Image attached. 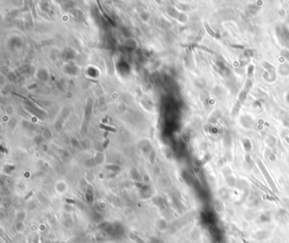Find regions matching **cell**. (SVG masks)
Wrapping results in <instances>:
<instances>
[{
  "label": "cell",
  "instance_id": "3",
  "mask_svg": "<svg viewBox=\"0 0 289 243\" xmlns=\"http://www.w3.org/2000/svg\"><path fill=\"white\" fill-rule=\"evenodd\" d=\"M286 140H287V141H288V143H289V138H288V137H286Z\"/></svg>",
  "mask_w": 289,
  "mask_h": 243
},
{
  "label": "cell",
  "instance_id": "2",
  "mask_svg": "<svg viewBox=\"0 0 289 243\" xmlns=\"http://www.w3.org/2000/svg\"><path fill=\"white\" fill-rule=\"evenodd\" d=\"M101 129H105V130H109V131H110V132H115V129H113V128H111V127H108V126H105V125H103V124H100V126H99Z\"/></svg>",
  "mask_w": 289,
  "mask_h": 243
},
{
  "label": "cell",
  "instance_id": "1",
  "mask_svg": "<svg viewBox=\"0 0 289 243\" xmlns=\"http://www.w3.org/2000/svg\"><path fill=\"white\" fill-rule=\"evenodd\" d=\"M131 238H132V241H134V242H136L137 243H146L144 241H142V239H141L140 237H138V235H133V234H132L131 235Z\"/></svg>",
  "mask_w": 289,
  "mask_h": 243
}]
</instances>
